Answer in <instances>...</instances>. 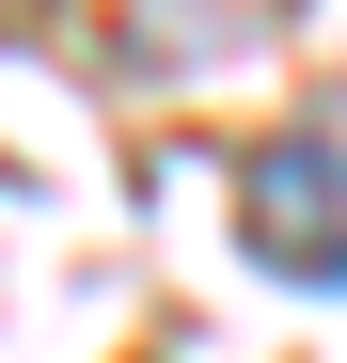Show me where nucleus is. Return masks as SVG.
Here are the masks:
<instances>
[{
    "label": "nucleus",
    "instance_id": "f257e3e1",
    "mask_svg": "<svg viewBox=\"0 0 347 363\" xmlns=\"http://www.w3.org/2000/svg\"><path fill=\"white\" fill-rule=\"evenodd\" d=\"M237 237L284 284H347V127H284L237 158Z\"/></svg>",
    "mask_w": 347,
    "mask_h": 363
},
{
    "label": "nucleus",
    "instance_id": "f03ea898",
    "mask_svg": "<svg viewBox=\"0 0 347 363\" xmlns=\"http://www.w3.org/2000/svg\"><path fill=\"white\" fill-rule=\"evenodd\" d=\"M16 16H47V0H0V32H16Z\"/></svg>",
    "mask_w": 347,
    "mask_h": 363
}]
</instances>
